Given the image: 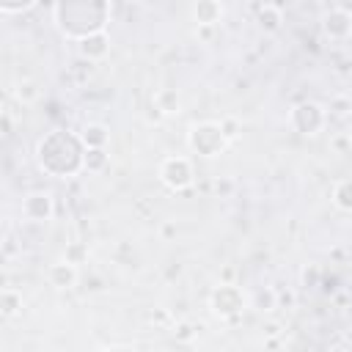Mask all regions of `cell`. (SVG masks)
<instances>
[{
  "label": "cell",
  "mask_w": 352,
  "mask_h": 352,
  "mask_svg": "<svg viewBox=\"0 0 352 352\" xmlns=\"http://www.w3.org/2000/svg\"><path fill=\"white\" fill-rule=\"evenodd\" d=\"M30 8H36L33 0H25V3H0V14H25Z\"/></svg>",
  "instance_id": "20"
},
{
  "label": "cell",
  "mask_w": 352,
  "mask_h": 352,
  "mask_svg": "<svg viewBox=\"0 0 352 352\" xmlns=\"http://www.w3.org/2000/svg\"><path fill=\"white\" fill-rule=\"evenodd\" d=\"M179 94L173 91V88H162V91H157L154 94V107L160 110V113H165V116H170V113H179Z\"/></svg>",
  "instance_id": "14"
},
{
  "label": "cell",
  "mask_w": 352,
  "mask_h": 352,
  "mask_svg": "<svg viewBox=\"0 0 352 352\" xmlns=\"http://www.w3.org/2000/svg\"><path fill=\"white\" fill-rule=\"evenodd\" d=\"M82 157H85V146L80 140V135H69L63 129H55L50 135H44L36 146V160L41 165V170L66 179L82 170Z\"/></svg>",
  "instance_id": "1"
},
{
  "label": "cell",
  "mask_w": 352,
  "mask_h": 352,
  "mask_svg": "<svg viewBox=\"0 0 352 352\" xmlns=\"http://www.w3.org/2000/svg\"><path fill=\"white\" fill-rule=\"evenodd\" d=\"M333 204L344 212H352V179H338L333 184Z\"/></svg>",
  "instance_id": "16"
},
{
  "label": "cell",
  "mask_w": 352,
  "mask_h": 352,
  "mask_svg": "<svg viewBox=\"0 0 352 352\" xmlns=\"http://www.w3.org/2000/svg\"><path fill=\"white\" fill-rule=\"evenodd\" d=\"M220 126H223V132H226V138H228V140H234V138L239 135L236 118H231V116H228V118H223V121H220Z\"/></svg>",
  "instance_id": "22"
},
{
  "label": "cell",
  "mask_w": 352,
  "mask_h": 352,
  "mask_svg": "<svg viewBox=\"0 0 352 352\" xmlns=\"http://www.w3.org/2000/svg\"><path fill=\"white\" fill-rule=\"evenodd\" d=\"M190 14H192V19L198 22V28H214V25L223 19L226 6L217 3V0H198V3H192Z\"/></svg>",
  "instance_id": "9"
},
{
  "label": "cell",
  "mask_w": 352,
  "mask_h": 352,
  "mask_svg": "<svg viewBox=\"0 0 352 352\" xmlns=\"http://www.w3.org/2000/svg\"><path fill=\"white\" fill-rule=\"evenodd\" d=\"M226 143H228V138H226L220 121H201V124H192L187 132V146L198 157H217L226 148Z\"/></svg>",
  "instance_id": "3"
},
{
  "label": "cell",
  "mask_w": 352,
  "mask_h": 352,
  "mask_svg": "<svg viewBox=\"0 0 352 352\" xmlns=\"http://www.w3.org/2000/svg\"><path fill=\"white\" fill-rule=\"evenodd\" d=\"M77 50L85 60H102L107 58L110 52V36L107 33H94V36H85L82 41H77Z\"/></svg>",
  "instance_id": "10"
},
{
  "label": "cell",
  "mask_w": 352,
  "mask_h": 352,
  "mask_svg": "<svg viewBox=\"0 0 352 352\" xmlns=\"http://www.w3.org/2000/svg\"><path fill=\"white\" fill-rule=\"evenodd\" d=\"M322 33L330 38V41H344L349 38L352 33V14L341 6H333L322 14Z\"/></svg>",
  "instance_id": "8"
},
{
  "label": "cell",
  "mask_w": 352,
  "mask_h": 352,
  "mask_svg": "<svg viewBox=\"0 0 352 352\" xmlns=\"http://www.w3.org/2000/svg\"><path fill=\"white\" fill-rule=\"evenodd\" d=\"M80 140L85 148H104L110 143V129L99 121H88L82 129H80Z\"/></svg>",
  "instance_id": "12"
},
{
  "label": "cell",
  "mask_w": 352,
  "mask_h": 352,
  "mask_svg": "<svg viewBox=\"0 0 352 352\" xmlns=\"http://www.w3.org/2000/svg\"><path fill=\"white\" fill-rule=\"evenodd\" d=\"M289 124L294 132L300 135H316L324 129L327 124V110L319 104V102H300L292 107L289 113Z\"/></svg>",
  "instance_id": "6"
},
{
  "label": "cell",
  "mask_w": 352,
  "mask_h": 352,
  "mask_svg": "<svg viewBox=\"0 0 352 352\" xmlns=\"http://www.w3.org/2000/svg\"><path fill=\"white\" fill-rule=\"evenodd\" d=\"M253 14H256V22H258L261 30H278L280 22H283V11L275 3H261V6L253 8Z\"/></svg>",
  "instance_id": "13"
},
{
  "label": "cell",
  "mask_w": 352,
  "mask_h": 352,
  "mask_svg": "<svg viewBox=\"0 0 352 352\" xmlns=\"http://www.w3.org/2000/svg\"><path fill=\"white\" fill-rule=\"evenodd\" d=\"M250 302H253V308H256V311H261V314H267V311H272V308H278V292H275L272 286H264V289H258V292H253V297H250Z\"/></svg>",
  "instance_id": "17"
},
{
  "label": "cell",
  "mask_w": 352,
  "mask_h": 352,
  "mask_svg": "<svg viewBox=\"0 0 352 352\" xmlns=\"http://www.w3.org/2000/svg\"><path fill=\"white\" fill-rule=\"evenodd\" d=\"M160 182L168 187V190H173V192H182V190H187L190 184H192V179H195V170H192V162H190V157H182V154H170V157H165L162 162H160Z\"/></svg>",
  "instance_id": "4"
},
{
  "label": "cell",
  "mask_w": 352,
  "mask_h": 352,
  "mask_svg": "<svg viewBox=\"0 0 352 352\" xmlns=\"http://www.w3.org/2000/svg\"><path fill=\"white\" fill-rule=\"evenodd\" d=\"M173 231H176V228H173V226H170V223H168V226H165V228H162V234H165V236H170V234H173Z\"/></svg>",
  "instance_id": "25"
},
{
  "label": "cell",
  "mask_w": 352,
  "mask_h": 352,
  "mask_svg": "<svg viewBox=\"0 0 352 352\" xmlns=\"http://www.w3.org/2000/svg\"><path fill=\"white\" fill-rule=\"evenodd\" d=\"M0 308H3V316L19 314V308H22V294H19L16 289H3V294H0Z\"/></svg>",
  "instance_id": "18"
},
{
  "label": "cell",
  "mask_w": 352,
  "mask_h": 352,
  "mask_svg": "<svg viewBox=\"0 0 352 352\" xmlns=\"http://www.w3.org/2000/svg\"><path fill=\"white\" fill-rule=\"evenodd\" d=\"M88 258V250H85V245L82 242H72L69 248H66V253H63V261H69V264H82Z\"/></svg>",
  "instance_id": "19"
},
{
  "label": "cell",
  "mask_w": 352,
  "mask_h": 352,
  "mask_svg": "<svg viewBox=\"0 0 352 352\" xmlns=\"http://www.w3.org/2000/svg\"><path fill=\"white\" fill-rule=\"evenodd\" d=\"M107 162H110V157H107L104 148H85L82 170H88V173H102V170L107 168Z\"/></svg>",
  "instance_id": "15"
},
{
  "label": "cell",
  "mask_w": 352,
  "mask_h": 352,
  "mask_svg": "<svg viewBox=\"0 0 352 352\" xmlns=\"http://www.w3.org/2000/svg\"><path fill=\"white\" fill-rule=\"evenodd\" d=\"M209 305H212L214 316H220V319H236V316L245 311L248 297H245V292H242L239 286H234V283H220V286H214V292L209 294Z\"/></svg>",
  "instance_id": "5"
},
{
  "label": "cell",
  "mask_w": 352,
  "mask_h": 352,
  "mask_svg": "<svg viewBox=\"0 0 352 352\" xmlns=\"http://www.w3.org/2000/svg\"><path fill=\"white\" fill-rule=\"evenodd\" d=\"M36 96H38V91H36V85H33V82H28V80H25V82H19V85H16V99H19V102H33Z\"/></svg>",
  "instance_id": "21"
},
{
  "label": "cell",
  "mask_w": 352,
  "mask_h": 352,
  "mask_svg": "<svg viewBox=\"0 0 352 352\" xmlns=\"http://www.w3.org/2000/svg\"><path fill=\"white\" fill-rule=\"evenodd\" d=\"M47 280H50V286H55V289H72L74 283H77V267L74 264H69V261H55V264H50V270H47Z\"/></svg>",
  "instance_id": "11"
},
{
  "label": "cell",
  "mask_w": 352,
  "mask_h": 352,
  "mask_svg": "<svg viewBox=\"0 0 352 352\" xmlns=\"http://www.w3.org/2000/svg\"><path fill=\"white\" fill-rule=\"evenodd\" d=\"M22 214L30 220V223H47L52 220L55 214V201L47 190H33L22 198Z\"/></svg>",
  "instance_id": "7"
},
{
  "label": "cell",
  "mask_w": 352,
  "mask_h": 352,
  "mask_svg": "<svg viewBox=\"0 0 352 352\" xmlns=\"http://www.w3.org/2000/svg\"><path fill=\"white\" fill-rule=\"evenodd\" d=\"M52 16H55V28L63 36L82 41L85 36L104 33L110 6L107 3H55Z\"/></svg>",
  "instance_id": "2"
},
{
  "label": "cell",
  "mask_w": 352,
  "mask_h": 352,
  "mask_svg": "<svg viewBox=\"0 0 352 352\" xmlns=\"http://www.w3.org/2000/svg\"><path fill=\"white\" fill-rule=\"evenodd\" d=\"M173 336H176L179 341H190L195 333H192V324H187V322H179V324L173 327Z\"/></svg>",
  "instance_id": "23"
},
{
  "label": "cell",
  "mask_w": 352,
  "mask_h": 352,
  "mask_svg": "<svg viewBox=\"0 0 352 352\" xmlns=\"http://www.w3.org/2000/svg\"><path fill=\"white\" fill-rule=\"evenodd\" d=\"M212 30H214V28H198V36H201V38H212Z\"/></svg>",
  "instance_id": "24"
}]
</instances>
